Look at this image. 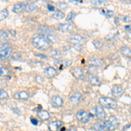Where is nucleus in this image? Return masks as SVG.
Wrapping results in <instances>:
<instances>
[{
    "instance_id": "cd10ccee",
    "label": "nucleus",
    "mask_w": 131,
    "mask_h": 131,
    "mask_svg": "<svg viewBox=\"0 0 131 131\" xmlns=\"http://www.w3.org/2000/svg\"><path fill=\"white\" fill-rule=\"evenodd\" d=\"M8 15H9V12H8L7 9L2 10L1 12H0V20L3 21L4 19H5V18L8 17Z\"/></svg>"
},
{
    "instance_id": "c9c22d12",
    "label": "nucleus",
    "mask_w": 131,
    "mask_h": 131,
    "mask_svg": "<svg viewBox=\"0 0 131 131\" xmlns=\"http://www.w3.org/2000/svg\"><path fill=\"white\" fill-rule=\"evenodd\" d=\"M122 20H123V22L129 23V22H131V18L128 16H123L122 17Z\"/></svg>"
},
{
    "instance_id": "c85d7f7f",
    "label": "nucleus",
    "mask_w": 131,
    "mask_h": 131,
    "mask_svg": "<svg viewBox=\"0 0 131 131\" xmlns=\"http://www.w3.org/2000/svg\"><path fill=\"white\" fill-rule=\"evenodd\" d=\"M0 38H1V40L2 41H4V42H5V41H7L8 40V36L7 34H6V32L4 30H1L0 31Z\"/></svg>"
},
{
    "instance_id": "5701e85b",
    "label": "nucleus",
    "mask_w": 131,
    "mask_h": 131,
    "mask_svg": "<svg viewBox=\"0 0 131 131\" xmlns=\"http://www.w3.org/2000/svg\"><path fill=\"white\" fill-rule=\"evenodd\" d=\"M50 54H51V56H52V58L55 59V60H60V57H61V53H60V50H58V49L52 50L50 52Z\"/></svg>"
},
{
    "instance_id": "9d476101",
    "label": "nucleus",
    "mask_w": 131,
    "mask_h": 131,
    "mask_svg": "<svg viewBox=\"0 0 131 131\" xmlns=\"http://www.w3.org/2000/svg\"><path fill=\"white\" fill-rule=\"evenodd\" d=\"M51 103H52V106L53 107H62V105H63V100L61 99L60 96L54 95V96H52Z\"/></svg>"
},
{
    "instance_id": "f03ea898",
    "label": "nucleus",
    "mask_w": 131,
    "mask_h": 131,
    "mask_svg": "<svg viewBox=\"0 0 131 131\" xmlns=\"http://www.w3.org/2000/svg\"><path fill=\"white\" fill-rule=\"evenodd\" d=\"M85 39L80 34H73L70 38V43L73 45V48L77 50L78 52H81L82 50V45H83Z\"/></svg>"
},
{
    "instance_id": "473e14b6",
    "label": "nucleus",
    "mask_w": 131,
    "mask_h": 131,
    "mask_svg": "<svg viewBox=\"0 0 131 131\" xmlns=\"http://www.w3.org/2000/svg\"><path fill=\"white\" fill-rule=\"evenodd\" d=\"M75 15H76V13H75V12H71L70 13H69L68 15L67 16V22H70V21L73 20V18H74Z\"/></svg>"
},
{
    "instance_id": "bb28decb",
    "label": "nucleus",
    "mask_w": 131,
    "mask_h": 131,
    "mask_svg": "<svg viewBox=\"0 0 131 131\" xmlns=\"http://www.w3.org/2000/svg\"><path fill=\"white\" fill-rule=\"evenodd\" d=\"M0 98L3 101H7L8 99H9V95H8L7 92H6L5 90H4V89L0 90Z\"/></svg>"
},
{
    "instance_id": "4468645a",
    "label": "nucleus",
    "mask_w": 131,
    "mask_h": 131,
    "mask_svg": "<svg viewBox=\"0 0 131 131\" xmlns=\"http://www.w3.org/2000/svg\"><path fill=\"white\" fill-rule=\"evenodd\" d=\"M26 6H27V4L26 3H17L14 5L13 6V12H16V13H20L22 12L23 10L26 9Z\"/></svg>"
},
{
    "instance_id": "f704fd0d",
    "label": "nucleus",
    "mask_w": 131,
    "mask_h": 131,
    "mask_svg": "<svg viewBox=\"0 0 131 131\" xmlns=\"http://www.w3.org/2000/svg\"><path fill=\"white\" fill-rule=\"evenodd\" d=\"M21 55L19 53H18V52H15V53H13L12 54V60H21Z\"/></svg>"
},
{
    "instance_id": "58836bf2",
    "label": "nucleus",
    "mask_w": 131,
    "mask_h": 131,
    "mask_svg": "<svg viewBox=\"0 0 131 131\" xmlns=\"http://www.w3.org/2000/svg\"><path fill=\"white\" fill-rule=\"evenodd\" d=\"M31 122L33 124V125H37L38 124V121L36 119H34V118H31Z\"/></svg>"
},
{
    "instance_id": "ea45409f",
    "label": "nucleus",
    "mask_w": 131,
    "mask_h": 131,
    "mask_svg": "<svg viewBox=\"0 0 131 131\" xmlns=\"http://www.w3.org/2000/svg\"><path fill=\"white\" fill-rule=\"evenodd\" d=\"M47 8H48V10H55L54 6L53 5H47Z\"/></svg>"
},
{
    "instance_id": "20e7f679",
    "label": "nucleus",
    "mask_w": 131,
    "mask_h": 131,
    "mask_svg": "<svg viewBox=\"0 0 131 131\" xmlns=\"http://www.w3.org/2000/svg\"><path fill=\"white\" fill-rule=\"evenodd\" d=\"M105 126L107 128V130H114L119 127V122L115 116L112 115L105 122Z\"/></svg>"
},
{
    "instance_id": "2eb2a0df",
    "label": "nucleus",
    "mask_w": 131,
    "mask_h": 131,
    "mask_svg": "<svg viewBox=\"0 0 131 131\" xmlns=\"http://www.w3.org/2000/svg\"><path fill=\"white\" fill-rule=\"evenodd\" d=\"M81 98H82V95L81 93L75 92L70 96V101L73 104H77V103H79L80 101H81Z\"/></svg>"
},
{
    "instance_id": "e433bc0d",
    "label": "nucleus",
    "mask_w": 131,
    "mask_h": 131,
    "mask_svg": "<svg viewBox=\"0 0 131 131\" xmlns=\"http://www.w3.org/2000/svg\"><path fill=\"white\" fill-rule=\"evenodd\" d=\"M122 131H131V124H128V125L124 126Z\"/></svg>"
},
{
    "instance_id": "79ce46f5",
    "label": "nucleus",
    "mask_w": 131,
    "mask_h": 131,
    "mask_svg": "<svg viewBox=\"0 0 131 131\" xmlns=\"http://www.w3.org/2000/svg\"><path fill=\"white\" fill-rule=\"evenodd\" d=\"M67 131H77V130H76V128L73 126H71L70 128L67 129Z\"/></svg>"
},
{
    "instance_id": "f8f14e48",
    "label": "nucleus",
    "mask_w": 131,
    "mask_h": 131,
    "mask_svg": "<svg viewBox=\"0 0 131 131\" xmlns=\"http://www.w3.org/2000/svg\"><path fill=\"white\" fill-rule=\"evenodd\" d=\"M14 98L17 99V100L27 101L29 99V94L26 91H19V92H17L14 94Z\"/></svg>"
},
{
    "instance_id": "6ab92c4d",
    "label": "nucleus",
    "mask_w": 131,
    "mask_h": 131,
    "mask_svg": "<svg viewBox=\"0 0 131 131\" xmlns=\"http://www.w3.org/2000/svg\"><path fill=\"white\" fill-rule=\"evenodd\" d=\"M45 74L47 76L48 78H52L57 74V71L53 68V67H47V68H46Z\"/></svg>"
},
{
    "instance_id": "a211bd4d",
    "label": "nucleus",
    "mask_w": 131,
    "mask_h": 131,
    "mask_svg": "<svg viewBox=\"0 0 131 131\" xmlns=\"http://www.w3.org/2000/svg\"><path fill=\"white\" fill-rule=\"evenodd\" d=\"M122 93H123V89H122V86L119 85L114 86L113 88H112V94H113L114 96H120L122 94Z\"/></svg>"
},
{
    "instance_id": "c03bdc74",
    "label": "nucleus",
    "mask_w": 131,
    "mask_h": 131,
    "mask_svg": "<svg viewBox=\"0 0 131 131\" xmlns=\"http://www.w3.org/2000/svg\"><path fill=\"white\" fill-rule=\"evenodd\" d=\"M9 32H10V33H12V34L13 35V36H15V35H16L15 31H12V30H10V31H9Z\"/></svg>"
},
{
    "instance_id": "dca6fc26",
    "label": "nucleus",
    "mask_w": 131,
    "mask_h": 131,
    "mask_svg": "<svg viewBox=\"0 0 131 131\" xmlns=\"http://www.w3.org/2000/svg\"><path fill=\"white\" fill-rule=\"evenodd\" d=\"M72 64L71 60H56L55 61V66L58 67L60 69H62L64 67H70Z\"/></svg>"
},
{
    "instance_id": "6e6552de",
    "label": "nucleus",
    "mask_w": 131,
    "mask_h": 131,
    "mask_svg": "<svg viewBox=\"0 0 131 131\" xmlns=\"http://www.w3.org/2000/svg\"><path fill=\"white\" fill-rule=\"evenodd\" d=\"M63 125H64L63 122L54 121V122H51L50 123L48 124V128H49L50 131H60Z\"/></svg>"
},
{
    "instance_id": "423d86ee",
    "label": "nucleus",
    "mask_w": 131,
    "mask_h": 131,
    "mask_svg": "<svg viewBox=\"0 0 131 131\" xmlns=\"http://www.w3.org/2000/svg\"><path fill=\"white\" fill-rule=\"evenodd\" d=\"M76 118L79 122H83V123H86L89 121L90 118V115L89 113H88L85 110H79L76 114Z\"/></svg>"
},
{
    "instance_id": "412c9836",
    "label": "nucleus",
    "mask_w": 131,
    "mask_h": 131,
    "mask_svg": "<svg viewBox=\"0 0 131 131\" xmlns=\"http://www.w3.org/2000/svg\"><path fill=\"white\" fill-rule=\"evenodd\" d=\"M38 115H39V117L40 118L41 120H43V121H47V120L50 118L49 113H48L47 111H46V110L39 111V113H38Z\"/></svg>"
},
{
    "instance_id": "37998d69",
    "label": "nucleus",
    "mask_w": 131,
    "mask_h": 131,
    "mask_svg": "<svg viewBox=\"0 0 131 131\" xmlns=\"http://www.w3.org/2000/svg\"><path fill=\"white\" fill-rule=\"evenodd\" d=\"M124 28H125L126 31H131V26H130V25H126Z\"/></svg>"
},
{
    "instance_id": "f257e3e1",
    "label": "nucleus",
    "mask_w": 131,
    "mask_h": 131,
    "mask_svg": "<svg viewBox=\"0 0 131 131\" xmlns=\"http://www.w3.org/2000/svg\"><path fill=\"white\" fill-rule=\"evenodd\" d=\"M31 44L37 49L46 50L47 48H49L51 42L48 40V39L46 36L42 34H36L31 39Z\"/></svg>"
},
{
    "instance_id": "f3484780",
    "label": "nucleus",
    "mask_w": 131,
    "mask_h": 131,
    "mask_svg": "<svg viewBox=\"0 0 131 131\" xmlns=\"http://www.w3.org/2000/svg\"><path fill=\"white\" fill-rule=\"evenodd\" d=\"M59 30L61 31H64V32H69L73 30V25L70 24H60L58 25Z\"/></svg>"
},
{
    "instance_id": "393cba45",
    "label": "nucleus",
    "mask_w": 131,
    "mask_h": 131,
    "mask_svg": "<svg viewBox=\"0 0 131 131\" xmlns=\"http://www.w3.org/2000/svg\"><path fill=\"white\" fill-rule=\"evenodd\" d=\"M64 17H65V14L63 13L61 10H56V12L52 14V18H55V19H58V20L62 19Z\"/></svg>"
},
{
    "instance_id": "ddd939ff",
    "label": "nucleus",
    "mask_w": 131,
    "mask_h": 131,
    "mask_svg": "<svg viewBox=\"0 0 131 131\" xmlns=\"http://www.w3.org/2000/svg\"><path fill=\"white\" fill-rule=\"evenodd\" d=\"M88 61H89L90 63H92L94 66H97V67H103L104 66V61L103 60H101V59L98 58V57H89L88 58Z\"/></svg>"
},
{
    "instance_id": "2f4dec72",
    "label": "nucleus",
    "mask_w": 131,
    "mask_h": 131,
    "mask_svg": "<svg viewBox=\"0 0 131 131\" xmlns=\"http://www.w3.org/2000/svg\"><path fill=\"white\" fill-rule=\"evenodd\" d=\"M106 3V1H104V0H92L91 1V4L94 5H104V4Z\"/></svg>"
},
{
    "instance_id": "c756f323",
    "label": "nucleus",
    "mask_w": 131,
    "mask_h": 131,
    "mask_svg": "<svg viewBox=\"0 0 131 131\" xmlns=\"http://www.w3.org/2000/svg\"><path fill=\"white\" fill-rule=\"evenodd\" d=\"M101 12H102L107 18H112V17L115 15V12H114L113 10H105V12L104 10H101Z\"/></svg>"
},
{
    "instance_id": "a19ab883",
    "label": "nucleus",
    "mask_w": 131,
    "mask_h": 131,
    "mask_svg": "<svg viewBox=\"0 0 131 131\" xmlns=\"http://www.w3.org/2000/svg\"><path fill=\"white\" fill-rule=\"evenodd\" d=\"M36 55L39 56V57H40L41 59H46H46H47V57H46V55H44V54H40V53H39V54H36Z\"/></svg>"
},
{
    "instance_id": "aec40b11",
    "label": "nucleus",
    "mask_w": 131,
    "mask_h": 131,
    "mask_svg": "<svg viewBox=\"0 0 131 131\" xmlns=\"http://www.w3.org/2000/svg\"><path fill=\"white\" fill-rule=\"evenodd\" d=\"M93 129H94V131H108L106 128V126H105V124H101L99 123V122L94 124Z\"/></svg>"
},
{
    "instance_id": "1a4fd4ad",
    "label": "nucleus",
    "mask_w": 131,
    "mask_h": 131,
    "mask_svg": "<svg viewBox=\"0 0 131 131\" xmlns=\"http://www.w3.org/2000/svg\"><path fill=\"white\" fill-rule=\"evenodd\" d=\"M94 111H95V115H96V117L98 118V120L102 121V120L105 119V117H106V113H105L104 109L102 108V107L96 106L94 107Z\"/></svg>"
},
{
    "instance_id": "9b49d317",
    "label": "nucleus",
    "mask_w": 131,
    "mask_h": 131,
    "mask_svg": "<svg viewBox=\"0 0 131 131\" xmlns=\"http://www.w3.org/2000/svg\"><path fill=\"white\" fill-rule=\"evenodd\" d=\"M72 73H73V75L78 80H82L84 78V76H85L84 75V71L82 70L81 67H78L73 68Z\"/></svg>"
},
{
    "instance_id": "72a5a7b5",
    "label": "nucleus",
    "mask_w": 131,
    "mask_h": 131,
    "mask_svg": "<svg viewBox=\"0 0 131 131\" xmlns=\"http://www.w3.org/2000/svg\"><path fill=\"white\" fill-rule=\"evenodd\" d=\"M57 6H58V8H60V9H67V4L65 3V2H60V3L57 4Z\"/></svg>"
},
{
    "instance_id": "b1692460",
    "label": "nucleus",
    "mask_w": 131,
    "mask_h": 131,
    "mask_svg": "<svg viewBox=\"0 0 131 131\" xmlns=\"http://www.w3.org/2000/svg\"><path fill=\"white\" fill-rule=\"evenodd\" d=\"M121 52L126 57H129L131 55V49L128 46H122L121 48Z\"/></svg>"
},
{
    "instance_id": "0eeeda50",
    "label": "nucleus",
    "mask_w": 131,
    "mask_h": 131,
    "mask_svg": "<svg viewBox=\"0 0 131 131\" xmlns=\"http://www.w3.org/2000/svg\"><path fill=\"white\" fill-rule=\"evenodd\" d=\"M38 31H39V34H42V35L46 36V37L55 34L54 31L52 30V28H50V27H48V26H45V25H41V26H39V28H38Z\"/></svg>"
},
{
    "instance_id": "a18cd8bd",
    "label": "nucleus",
    "mask_w": 131,
    "mask_h": 131,
    "mask_svg": "<svg viewBox=\"0 0 131 131\" xmlns=\"http://www.w3.org/2000/svg\"><path fill=\"white\" fill-rule=\"evenodd\" d=\"M130 38H131V34H130Z\"/></svg>"
},
{
    "instance_id": "4c0bfd02",
    "label": "nucleus",
    "mask_w": 131,
    "mask_h": 131,
    "mask_svg": "<svg viewBox=\"0 0 131 131\" xmlns=\"http://www.w3.org/2000/svg\"><path fill=\"white\" fill-rule=\"evenodd\" d=\"M6 72H7V69L5 68V67H1V76H5Z\"/></svg>"
},
{
    "instance_id": "7ed1b4c3",
    "label": "nucleus",
    "mask_w": 131,
    "mask_h": 131,
    "mask_svg": "<svg viewBox=\"0 0 131 131\" xmlns=\"http://www.w3.org/2000/svg\"><path fill=\"white\" fill-rule=\"evenodd\" d=\"M99 103L101 107H107V108H115L116 107V101L108 97H101L99 99Z\"/></svg>"
},
{
    "instance_id": "4be33fe9",
    "label": "nucleus",
    "mask_w": 131,
    "mask_h": 131,
    "mask_svg": "<svg viewBox=\"0 0 131 131\" xmlns=\"http://www.w3.org/2000/svg\"><path fill=\"white\" fill-rule=\"evenodd\" d=\"M88 81H89L91 85H94V86H98L100 84V80L97 76H94L93 74L89 75V78H88Z\"/></svg>"
},
{
    "instance_id": "7c9ffc66",
    "label": "nucleus",
    "mask_w": 131,
    "mask_h": 131,
    "mask_svg": "<svg viewBox=\"0 0 131 131\" xmlns=\"http://www.w3.org/2000/svg\"><path fill=\"white\" fill-rule=\"evenodd\" d=\"M94 46H95L96 48H98V49H101V47L103 46V43H102V41H101L100 39H95V40H94Z\"/></svg>"
},
{
    "instance_id": "39448f33",
    "label": "nucleus",
    "mask_w": 131,
    "mask_h": 131,
    "mask_svg": "<svg viewBox=\"0 0 131 131\" xmlns=\"http://www.w3.org/2000/svg\"><path fill=\"white\" fill-rule=\"evenodd\" d=\"M10 52H12V47L7 43H2L0 45V57H1V60L9 57Z\"/></svg>"
},
{
    "instance_id": "a878e982",
    "label": "nucleus",
    "mask_w": 131,
    "mask_h": 131,
    "mask_svg": "<svg viewBox=\"0 0 131 131\" xmlns=\"http://www.w3.org/2000/svg\"><path fill=\"white\" fill-rule=\"evenodd\" d=\"M36 8H37V6H36L35 4L31 3V4H28V5H27L25 10H26L27 12H33L36 10Z\"/></svg>"
}]
</instances>
